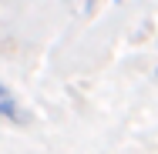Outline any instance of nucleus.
I'll return each mask as SVG.
<instances>
[{
	"instance_id": "2",
	"label": "nucleus",
	"mask_w": 158,
	"mask_h": 154,
	"mask_svg": "<svg viewBox=\"0 0 158 154\" xmlns=\"http://www.w3.org/2000/svg\"><path fill=\"white\" fill-rule=\"evenodd\" d=\"M155 81H158V67H155Z\"/></svg>"
},
{
	"instance_id": "1",
	"label": "nucleus",
	"mask_w": 158,
	"mask_h": 154,
	"mask_svg": "<svg viewBox=\"0 0 158 154\" xmlns=\"http://www.w3.org/2000/svg\"><path fill=\"white\" fill-rule=\"evenodd\" d=\"M0 121H10V124H27V111L20 107L17 94L10 91L3 81H0Z\"/></svg>"
}]
</instances>
